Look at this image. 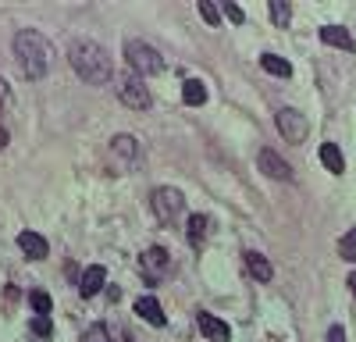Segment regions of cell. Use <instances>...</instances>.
Here are the masks:
<instances>
[{
  "mask_svg": "<svg viewBox=\"0 0 356 342\" xmlns=\"http://www.w3.org/2000/svg\"><path fill=\"white\" fill-rule=\"evenodd\" d=\"M289 18H292V8L285 4V0H271V21H275V26H289Z\"/></svg>",
  "mask_w": 356,
  "mask_h": 342,
  "instance_id": "20",
  "label": "cell"
},
{
  "mask_svg": "<svg viewBox=\"0 0 356 342\" xmlns=\"http://www.w3.org/2000/svg\"><path fill=\"white\" fill-rule=\"evenodd\" d=\"M182 100L189 103V107H200V103H207V86L200 82V79H189L182 86Z\"/></svg>",
  "mask_w": 356,
  "mask_h": 342,
  "instance_id": "17",
  "label": "cell"
},
{
  "mask_svg": "<svg viewBox=\"0 0 356 342\" xmlns=\"http://www.w3.org/2000/svg\"><path fill=\"white\" fill-rule=\"evenodd\" d=\"M196 321H200V332L211 339V342H228V339H232V328H228L221 317H214V314H200Z\"/></svg>",
  "mask_w": 356,
  "mask_h": 342,
  "instance_id": "10",
  "label": "cell"
},
{
  "mask_svg": "<svg viewBox=\"0 0 356 342\" xmlns=\"http://www.w3.org/2000/svg\"><path fill=\"white\" fill-rule=\"evenodd\" d=\"M111 154H114V161H118L125 171H132V168L143 161V150H139V143H136L132 136H114V139H111Z\"/></svg>",
  "mask_w": 356,
  "mask_h": 342,
  "instance_id": "8",
  "label": "cell"
},
{
  "mask_svg": "<svg viewBox=\"0 0 356 342\" xmlns=\"http://www.w3.org/2000/svg\"><path fill=\"white\" fill-rule=\"evenodd\" d=\"M200 14H203L207 26H221V11L211 4V0H200Z\"/></svg>",
  "mask_w": 356,
  "mask_h": 342,
  "instance_id": "22",
  "label": "cell"
},
{
  "mask_svg": "<svg viewBox=\"0 0 356 342\" xmlns=\"http://www.w3.org/2000/svg\"><path fill=\"white\" fill-rule=\"evenodd\" d=\"M139 271H143V278L150 285H157L160 278L171 271V256H167V250H160V246H150V250H143V256H139Z\"/></svg>",
  "mask_w": 356,
  "mask_h": 342,
  "instance_id": "6",
  "label": "cell"
},
{
  "mask_svg": "<svg viewBox=\"0 0 356 342\" xmlns=\"http://www.w3.org/2000/svg\"><path fill=\"white\" fill-rule=\"evenodd\" d=\"M321 39L328 43V47H342V50H353V36H349L342 26H324V29H321Z\"/></svg>",
  "mask_w": 356,
  "mask_h": 342,
  "instance_id": "15",
  "label": "cell"
},
{
  "mask_svg": "<svg viewBox=\"0 0 356 342\" xmlns=\"http://www.w3.org/2000/svg\"><path fill=\"white\" fill-rule=\"evenodd\" d=\"M136 314H139L143 321H150L154 328H164V321H167L164 310H160V303H157L154 296H139V299H136Z\"/></svg>",
  "mask_w": 356,
  "mask_h": 342,
  "instance_id": "13",
  "label": "cell"
},
{
  "mask_svg": "<svg viewBox=\"0 0 356 342\" xmlns=\"http://www.w3.org/2000/svg\"><path fill=\"white\" fill-rule=\"evenodd\" d=\"M8 146V128H0V150Z\"/></svg>",
  "mask_w": 356,
  "mask_h": 342,
  "instance_id": "28",
  "label": "cell"
},
{
  "mask_svg": "<svg viewBox=\"0 0 356 342\" xmlns=\"http://www.w3.org/2000/svg\"><path fill=\"white\" fill-rule=\"evenodd\" d=\"M32 332H36L39 339H47V335L54 332V325H50V317H47V314H36V317H32Z\"/></svg>",
  "mask_w": 356,
  "mask_h": 342,
  "instance_id": "24",
  "label": "cell"
},
{
  "mask_svg": "<svg viewBox=\"0 0 356 342\" xmlns=\"http://www.w3.org/2000/svg\"><path fill=\"white\" fill-rule=\"evenodd\" d=\"M260 64H264V72L278 75V79H289V75H292V64H289L285 57H278V54H264Z\"/></svg>",
  "mask_w": 356,
  "mask_h": 342,
  "instance_id": "19",
  "label": "cell"
},
{
  "mask_svg": "<svg viewBox=\"0 0 356 342\" xmlns=\"http://www.w3.org/2000/svg\"><path fill=\"white\" fill-rule=\"evenodd\" d=\"M246 264H249V271H253V274L260 278V282H271V274H275V271H271V264H267V256H264V253H257V250H249V253H246Z\"/></svg>",
  "mask_w": 356,
  "mask_h": 342,
  "instance_id": "18",
  "label": "cell"
},
{
  "mask_svg": "<svg viewBox=\"0 0 356 342\" xmlns=\"http://www.w3.org/2000/svg\"><path fill=\"white\" fill-rule=\"evenodd\" d=\"M68 61L78 79H86L90 86H107L114 82V64L107 57V50L96 39H72L68 47Z\"/></svg>",
  "mask_w": 356,
  "mask_h": 342,
  "instance_id": "1",
  "label": "cell"
},
{
  "mask_svg": "<svg viewBox=\"0 0 356 342\" xmlns=\"http://www.w3.org/2000/svg\"><path fill=\"white\" fill-rule=\"evenodd\" d=\"M224 18H232V21H242L246 14H242V8H239V4H228V0H224Z\"/></svg>",
  "mask_w": 356,
  "mask_h": 342,
  "instance_id": "26",
  "label": "cell"
},
{
  "mask_svg": "<svg viewBox=\"0 0 356 342\" xmlns=\"http://www.w3.org/2000/svg\"><path fill=\"white\" fill-rule=\"evenodd\" d=\"M339 253H342V261H356V228H349V232L342 235Z\"/></svg>",
  "mask_w": 356,
  "mask_h": 342,
  "instance_id": "21",
  "label": "cell"
},
{
  "mask_svg": "<svg viewBox=\"0 0 356 342\" xmlns=\"http://www.w3.org/2000/svg\"><path fill=\"white\" fill-rule=\"evenodd\" d=\"M103 285H107V271H103L100 264H93V268H86V274H82V282H78V292L82 296H96Z\"/></svg>",
  "mask_w": 356,
  "mask_h": 342,
  "instance_id": "12",
  "label": "cell"
},
{
  "mask_svg": "<svg viewBox=\"0 0 356 342\" xmlns=\"http://www.w3.org/2000/svg\"><path fill=\"white\" fill-rule=\"evenodd\" d=\"M275 121H278V132L285 136V143H306V136H310V121H306V114L296 111V107H282Z\"/></svg>",
  "mask_w": 356,
  "mask_h": 342,
  "instance_id": "5",
  "label": "cell"
},
{
  "mask_svg": "<svg viewBox=\"0 0 356 342\" xmlns=\"http://www.w3.org/2000/svg\"><path fill=\"white\" fill-rule=\"evenodd\" d=\"M349 289H353V296H356V271L349 274Z\"/></svg>",
  "mask_w": 356,
  "mask_h": 342,
  "instance_id": "29",
  "label": "cell"
},
{
  "mask_svg": "<svg viewBox=\"0 0 356 342\" xmlns=\"http://www.w3.org/2000/svg\"><path fill=\"white\" fill-rule=\"evenodd\" d=\"M18 246H22V253L29 256V261H43V256L50 253L47 239H43V235H36V232H22V235H18Z\"/></svg>",
  "mask_w": 356,
  "mask_h": 342,
  "instance_id": "11",
  "label": "cell"
},
{
  "mask_svg": "<svg viewBox=\"0 0 356 342\" xmlns=\"http://www.w3.org/2000/svg\"><path fill=\"white\" fill-rule=\"evenodd\" d=\"M257 164H260V171H264L267 179H278V182H289V179H292V168L275 154V150H267V146L257 154Z\"/></svg>",
  "mask_w": 356,
  "mask_h": 342,
  "instance_id": "9",
  "label": "cell"
},
{
  "mask_svg": "<svg viewBox=\"0 0 356 342\" xmlns=\"http://www.w3.org/2000/svg\"><path fill=\"white\" fill-rule=\"evenodd\" d=\"M321 164L331 171V175H342V171H346V157H342V150L335 146V143H321Z\"/></svg>",
  "mask_w": 356,
  "mask_h": 342,
  "instance_id": "14",
  "label": "cell"
},
{
  "mask_svg": "<svg viewBox=\"0 0 356 342\" xmlns=\"http://www.w3.org/2000/svg\"><path fill=\"white\" fill-rule=\"evenodd\" d=\"M125 57H129L132 72H136L139 79H143V75L164 72V57L150 47V43H143V39H129V43H125Z\"/></svg>",
  "mask_w": 356,
  "mask_h": 342,
  "instance_id": "3",
  "label": "cell"
},
{
  "mask_svg": "<svg viewBox=\"0 0 356 342\" xmlns=\"http://www.w3.org/2000/svg\"><path fill=\"white\" fill-rule=\"evenodd\" d=\"M328 342H346V332H342V325H331V328H328Z\"/></svg>",
  "mask_w": 356,
  "mask_h": 342,
  "instance_id": "27",
  "label": "cell"
},
{
  "mask_svg": "<svg viewBox=\"0 0 356 342\" xmlns=\"http://www.w3.org/2000/svg\"><path fill=\"white\" fill-rule=\"evenodd\" d=\"M14 57H18V68L25 72V79L39 82L50 68H54V47L39 36L36 29H22L14 36Z\"/></svg>",
  "mask_w": 356,
  "mask_h": 342,
  "instance_id": "2",
  "label": "cell"
},
{
  "mask_svg": "<svg viewBox=\"0 0 356 342\" xmlns=\"http://www.w3.org/2000/svg\"><path fill=\"white\" fill-rule=\"evenodd\" d=\"M118 97H121V103L136 107V111H146V107L154 103L150 90H146V86H143V79H136V75H125V79H118Z\"/></svg>",
  "mask_w": 356,
  "mask_h": 342,
  "instance_id": "7",
  "label": "cell"
},
{
  "mask_svg": "<svg viewBox=\"0 0 356 342\" xmlns=\"http://www.w3.org/2000/svg\"><path fill=\"white\" fill-rule=\"evenodd\" d=\"M207 225H211V221H207L203 214H193V218H189L185 239H189V246H193V250H200V246H203V239H207Z\"/></svg>",
  "mask_w": 356,
  "mask_h": 342,
  "instance_id": "16",
  "label": "cell"
},
{
  "mask_svg": "<svg viewBox=\"0 0 356 342\" xmlns=\"http://www.w3.org/2000/svg\"><path fill=\"white\" fill-rule=\"evenodd\" d=\"M154 214H157V221L160 225H175L182 214H185V200H182V192L178 189H171V185H160L157 192H154Z\"/></svg>",
  "mask_w": 356,
  "mask_h": 342,
  "instance_id": "4",
  "label": "cell"
},
{
  "mask_svg": "<svg viewBox=\"0 0 356 342\" xmlns=\"http://www.w3.org/2000/svg\"><path fill=\"white\" fill-rule=\"evenodd\" d=\"M29 303H32L36 314H47V317H50V296H47V292H32Z\"/></svg>",
  "mask_w": 356,
  "mask_h": 342,
  "instance_id": "23",
  "label": "cell"
},
{
  "mask_svg": "<svg viewBox=\"0 0 356 342\" xmlns=\"http://www.w3.org/2000/svg\"><path fill=\"white\" fill-rule=\"evenodd\" d=\"M86 342H107V328H103V325H93V328L86 332Z\"/></svg>",
  "mask_w": 356,
  "mask_h": 342,
  "instance_id": "25",
  "label": "cell"
}]
</instances>
